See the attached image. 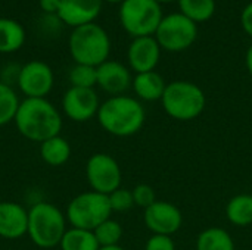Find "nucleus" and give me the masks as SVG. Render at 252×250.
I'll return each mask as SVG.
<instances>
[{
  "label": "nucleus",
  "mask_w": 252,
  "mask_h": 250,
  "mask_svg": "<svg viewBox=\"0 0 252 250\" xmlns=\"http://www.w3.org/2000/svg\"><path fill=\"white\" fill-rule=\"evenodd\" d=\"M13 124L24 139L34 143H43L47 139L61 134L63 119L50 100L24 97L16 111Z\"/></svg>",
  "instance_id": "1"
},
{
  "label": "nucleus",
  "mask_w": 252,
  "mask_h": 250,
  "mask_svg": "<svg viewBox=\"0 0 252 250\" xmlns=\"http://www.w3.org/2000/svg\"><path fill=\"white\" fill-rule=\"evenodd\" d=\"M143 222L152 234L173 236L183 225V214L176 205L157 200L152 206L145 209Z\"/></svg>",
  "instance_id": "12"
},
{
  "label": "nucleus",
  "mask_w": 252,
  "mask_h": 250,
  "mask_svg": "<svg viewBox=\"0 0 252 250\" xmlns=\"http://www.w3.org/2000/svg\"><path fill=\"white\" fill-rule=\"evenodd\" d=\"M66 230L68 221L65 212L56 205L40 200L30 206L27 236L38 249L58 248Z\"/></svg>",
  "instance_id": "3"
},
{
  "label": "nucleus",
  "mask_w": 252,
  "mask_h": 250,
  "mask_svg": "<svg viewBox=\"0 0 252 250\" xmlns=\"http://www.w3.org/2000/svg\"><path fill=\"white\" fill-rule=\"evenodd\" d=\"M21 68L22 66H18L16 63H9L6 65L3 69H1V74H0V83L6 84V85H16L18 84V80H19V74H21Z\"/></svg>",
  "instance_id": "30"
},
{
  "label": "nucleus",
  "mask_w": 252,
  "mask_h": 250,
  "mask_svg": "<svg viewBox=\"0 0 252 250\" xmlns=\"http://www.w3.org/2000/svg\"><path fill=\"white\" fill-rule=\"evenodd\" d=\"M100 100L94 88L69 87L62 97V111L72 122H87L96 118Z\"/></svg>",
  "instance_id": "11"
},
{
  "label": "nucleus",
  "mask_w": 252,
  "mask_h": 250,
  "mask_svg": "<svg viewBox=\"0 0 252 250\" xmlns=\"http://www.w3.org/2000/svg\"><path fill=\"white\" fill-rule=\"evenodd\" d=\"M86 180L93 192L109 196L121 187L123 171L111 155L94 153L86 162Z\"/></svg>",
  "instance_id": "9"
},
{
  "label": "nucleus",
  "mask_w": 252,
  "mask_h": 250,
  "mask_svg": "<svg viewBox=\"0 0 252 250\" xmlns=\"http://www.w3.org/2000/svg\"><path fill=\"white\" fill-rule=\"evenodd\" d=\"M0 203H1V199H0Z\"/></svg>",
  "instance_id": "37"
},
{
  "label": "nucleus",
  "mask_w": 252,
  "mask_h": 250,
  "mask_svg": "<svg viewBox=\"0 0 252 250\" xmlns=\"http://www.w3.org/2000/svg\"><path fill=\"white\" fill-rule=\"evenodd\" d=\"M97 85L109 96H121L133 84L130 69L117 60H106L96 68Z\"/></svg>",
  "instance_id": "14"
},
{
  "label": "nucleus",
  "mask_w": 252,
  "mask_h": 250,
  "mask_svg": "<svg viewBox=\"0 0 252 250\" xmlns=\"http://www.w3.org/2000/svg\"><path fill=\"white\" fill-rule=\"evenodd\" d=\"M24 41V27L15 19L0 18V53H12L19 50Z\"/></svg>",
  "instance_id": "21"
},
{
  "label": "nucleus",
  "mask_w": 252,
  "mask_h": 250,
  "mask_svg": "<svg viewBox=\"0 0 252 250\" xmlns=\"http://www.w3.org/2000/svg\"><path fill=\"white\" fill-rule=\"evenodd\" d=\"M28 209L18 202L0 203V239L19 240L27 236Z\"/></svg>",
  "instance_id": "15"
},
{
  "label": "nucleus",
  "mask_w": 252,
  "mask_h": 250,
  "mask_svg": "<svg viewBox=\"0 0 252 250\" xmlns=\"http://www.w3.org/2000/svg\"><path fill=\"white\" fill-rule=\"evenodd\" d=\"M99 250H126L124 248H121L120 245H117V246H106V248H100Z\"/></svg>",
  "instance_id": "34"
},
{
  "label": "nucleus",
  "mask_w": 252,
  "mask_h": 250,
  "mask_svg": "<svg viewBox=\"0 0 252 250\" xmlns=\"http://www.w3.org/2000/svg\"><path fill=\"white\" fill-rule=\"evenodd\" d=\"M161 105L170 118L188 122L202 115L207 108V96L198 84L177 80L167 84Z\"/></svg>",
  "instance_id": "4"
},
{
  "label": "nucleus",
  "mask_w": 252,
  "mask_h": 250,
  "mask_svg": "<svg viewBox=\"0 0 252 250\" xmlns=\"http://www.w3.org/2000/svg\"><path fill=\"white\" fill-rule=\"evenodd\" d=\"M108 199H109V205H111L112 212H126L134 206L133 193L128 189L120 187L118 190L112 192L108 196Z\"/></svg>",
  "instance_id": "27"
},
{
  "label": "nucleus",
  "mask_w": 252,
  "mask_h": 250,
  "mask_svg": "<svg viewBox=\"0 0 252 250\" xmlns=\"http://www.w3.org/2000/svg\"><path fill=\"white\" fill-rule=\"evenodd\" d=\"M158 3H170V1H177V0H157Z\"/></svg>",
  "instance_id": "36"
},
{
  "label": "nucleus",
  "mask_w": 252,
  "mask_h": 250,
  "mask_svg": "<svg viewBox=\"0 0 252 250\" xmlns=\"http://www.w3.org/2000/svg\"><path fill=\"white\" fill-rule=\"evenodd\" d=\"M19 103L21 100L15 88L0 83V127L13 122Z\"/></svg>",
  "instance_id": "24"
},
{
  "label": "nucleus",
  "mask_w": 252,
  "mask_h": 250,
  "mask_svg": "<svg viewBox=\"0 0 252 250\" xmlns=\"http://www.w3.org/2000/svg\"><path fill=\"white\" fill-rule=\"evenodd\" d=\"M38 153L41 161L49 167H62L71 158V144L59 134L40 143Z\"/></svg>",
  "instance_id": "18"
},
{
  "label": "nucleus",
  "mask_w": 252,
  "mask_h": 250,
  "mask_svg": "<svg viewBox=\"0 0 252 250\" xmlns=\"http://www.w3.org/2000/svg\"><path fill=\"white\" fill-rule=\"evenodd\" d=\"M55 83L52 68L41 60H31L21 68L18 88L30 99H46Z\"/></svg>",
  "instance_id": "10"
},
{
  "label": "nucleus",
  "mask_w": 252,
  "mask_h": 250,
  "mask_svg": "<svg viewBox=\"0 0 252 250\" xmlns=\"http://www.w3.org/2000/svg\"><path fill=\"white\" fill-rule=\"evenodd\" d=\"M131 87L139 100H143V102L159 100L161 102L167 83L164 81L162 75H159L157 71H151V72L136 74V77L133 78Z\"/></svg>",
  "instance_id": "17"
},
{
  "label": "nucleus",
  "mask_w": 252,
  "mask_h": 250,
  "mask_svg": "<svg viewBox=\"0 0 252 250\" xmlns=\"http://www.w3.org/2000/svg\"><path fill=\"white\" fill-rule=\"evenodd\" d=\"M61 6V0H40V7L46 13H58Z\"/></svg>",
  "instance_id": "32"
},
{
  "label": "nucleus",
  "mask_w": 252,
  "mask_h": 250,
  "mask_svg": "<svg viewBox=\"0 0 252 250\" xmlns=\"http://www.w3.org/2000/svg\"><path fill=\"white\" fill-rule=\"evenodd\" d=\"M161 49L177 53L189 49L198 37V24L180 12L165 15L154 35Z\"/></svg>",
  "instance_id": "8"
},
{
  "label": "nucleus",
  "mask_w": 252,
  "mask_h": 250,
  "mask_svg": "<svg viewBox=\"0 0 252 250\" xmlns=\"http://www.w3.org/2000/svg\"><path fill=\"white\" fill-rule=\"evenodd\" d=\"M68 80L71 83V87L93 88L94 85H97V71L94 66L75 63V66H72L69 71Z\"/></svg>",
  "instance_id": "26"
},
{
  "label": "nucleus",
  "mask_w": 252,
  "mask_h": 250,
  "mask_svg": "<svg viewBox=\"0 0 252 250\" xmlns=\"http://www.w3.org/2000/svg\"><path fill=\"white\" fill-rule=\"evenodd\" d=\"M180 13L195 24L210 21L217 9L216 0H177Z\"/></svg>",
  "instance_id": "23"
},
{
  "label": "nucleus",
  "mask_w": 252,
  "mask_h": 250,
  "mask_svg": "<svg viewBox=\"0 0 252 250\" xmlns=\"http://www.w3.org/2000/svg\"><path fill=\"white\" fill-rule=\"evenodd\" d=\"M93 234H94L99 246L106 248V246L120 245V242L123 239V234H124V230H123V225L118 221L109 218L105 222H102L99 227H96L93 230Z\"/></svg>",
  "instance_id": "25"
},
{
  "label": "nucleus",
  "mask_w": 252,
  "mask_h": 250,
  "mask_svg": "<svg viewBox=\"0 0 252 250\" xmlns=\"http://www.w3.org/2000/svg\"><path fill=\"white\" fill-rule=\"evenodd\" d=\"M245 65H247V69H248L250 75L252 77V43L251 46L248 47V50H247V55H245Z\"/></svg>",
  "instance_id": "33"
},
{
  "label": "nucleus",
  "mask_w": 252,
  "mask_h": 250,
  "mask_svg": "<svg viewBox=\"0 0 252 250\" xmlns=\"http://www.w3.org/2000/svg\"><path fill=\"white\" fill-rule=\"evenodd\" d=\"M69 53L75 63L97 68L111 53L109 35L94 22L77 27L69 35Z\"/></svg>",
  "instance_id": "5"
},
{
  "label": "nucleus",
  "mask_w": 252,
  "mask_h": 250,
  "mask_svg": "<svg viewBox=\"0 0 252 250\" xmlns=\"http://www.w3.org/2000/svg\"><path fill=\"white\" fill-rule=\"evenodd\" d=\"M96 119L108 134L114 137H131L143 128L146 111L136 97L127 94L111 96L100 103Z\"/></svg>",
  "instance_id": "2"
},
{
  "label": "nucleus",
  "mask_w": 252,
  "mask_h": 250,
  "mask_svg": "<svg viewBox=\"0 0 252 250\" xmlns=\"http://www.w3.org/2000/svg\"><path fill=\"white\" fill-rule=\"evenodd\" d=\"M103 0H61L58 16L69 27H81L93 22L100 13Z\"/></svg>",
  "instance_id": "16"
},
{
  "label": "nucleus",
  "mask_w": 252,
  "mask_h": 250,
  "mask_svg": "<svg viewBox=\"0 0 252 250\" xmlns=\"http://www.w3.org/2000/svg\"><path fill=\"white\" fill-rule=\"evenodd\" d=\"M61 250H99L100 246L93 234V231L68 227L61 243Z\"/></svg>",
  "instance_id": "22"
},
{
  "label": "nucleus",
  "mask_w": 252,
  "mask_h": 250,
  "mask_svg": "<svg viewBox=\"0 0 252 250\" xmlns=\"http://www.w3.org/2000/svg\"><path fill=\"white\" fill-rule=\"evenodd\" d=\"M145 250H176V243L171 236L152 234L145 245Z\"/></svg>",
  "instance_id": "29"
},
{
  "label": "nucleus",
  "mask_w": 252,
  "mask_h": 250,
  "mask_svg": "<svg viewBox=\"0 0 252 250\" xmlns=\"http://www.w3.org/2000/svg\"><path fill=\"white\" fill-rule=\"evenodd\" d=\"M112 209L106 194L93 190L84 192L72 197L66 206L65 217L69 227L93 231L102 222L109 220Z\"/></svg>",
  "instance_id": "6"
},
{
  "label": "nucleus",
  "mask_w": 252,
  "mask_h": 250,
  "mask_svg": "<svg viewBox=\"0 0 252 250\" xmlns=\"http://www.w3.org/2000/svg\"><path fill=\"white\" fill-rule=\"evenodd\" d=\"M162 18L157 0H124L120 6L121 25L133 38L155 35Z\"/></svg>",
  "instance_id": "7"
},
{
  "label": "nucleus",
  "mask_w": 252,
  "mask_h": 250,
  "mask_svg": "<svg viewBox=\"0 0 252 250\" xmlns=\"http://www.w3.org/2000/svg\"><path fill=\"white\" fill-rule=\"evenodd\" d=\"M105 1H109V3H123L124 0H105Z\"/></svg>",
  "instance_id": "35"
},
{
  "label": "nucleus",
  "mask_w": 252,
  "mask_h": 250,
  "mask_svg": "<svg viewBox=\"0 0 252 250\" xmlns=\"http://www.w3.org/2000/svg\"><path fill=\"white\" fill-rule=\"evenodd\" d=\"M131 193H133V199H134V206H139L143 211L148 209L149 206H152L158 200L154 187L149 184H137L131 190Z\"/></svg>",
  "instance_id": "28"
},
{
  "label": "nucleus",
  "mask_w": 252,
  "mask_h": 250,
  "mask_svg": "<svg viewBox=\"0 0 252 250\" xmlns=\"http://www.w3.org/2000/svg\"><path fill=\"white\" fill-rule=\"evenodd\" d=\"M241 25L247 35L252 38V1H250L241 12Z\"/></svg>",
  "instance_id": "31"
},
{
  "label": "nucleus",
  "mask_w": 252,
  "mask_h": 250,
  "mask_svg": "<svg viewBox=\"0 0 252 250\" xmlns=\"http://www.w3.org/2000/svg\"><path fill=\"white\" fill-rule=\"evenodd\" d=\"M196 250H235L232 234L220 227H210L201 231L196 237Z\"/></svg>",
  "instance_id": "20"
},
{
  "label": "nucleus",
  "mask_w": 252,
  "mask_h": 250,
  "mask_svg": "<svg viewBox=\"0 0 252 250\" xmlns=\"http://www.w3.org/2000/svg\"><path fill=\"white\" fill-rule=\"evenodd\" d=\"M161 50L162 49L154 35L133 38L127 50L130 69L136 74L155 71L161 59Z\"/></svg>",
  "instance_id": "13"
},
{
  "label": "nucleus",
  "mask_w": 252,
  "mask_h": 250,
  "mask_svg": "<svg viewBox=\"0 0 252 250\" xmlns=\"http://www.w3.org/2000/svg\"><path fill=\"white\" fill-rule=\"evenodd\" d=\"M226 218L235 227L252 225V194L241 193L233 196L226 205Z\"/></svg>",
  "instance_id": "19"
}]
</instances>
